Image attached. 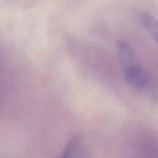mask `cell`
I'll list each match as a JSON object with an SVG mask.
<instances>
[{
	"label": "cell",
	"mask_w": 158,
	"mask_h": 158,
	"mask_svg": "<svg viewBox=\"0 0 158 158\" xmlns=\"http://www.w3.org/2000/svg\"><path fill=\"white\" fill-rule=\"evenodd\" d=\"M118 57L127 83L135 89H147L150 84V75L138 60L131 46L125 40L117 44Z\"/></svg>",
	"instance_id": "cell-1"
},
{
	"label": "cell",
	"mask_w": 158,
	"mask_h": 158,
	"mask_svg": "<svg viewBox=\"0 0 158 158\" xmlns=\"http://www.w3.org/2000/svg\"><path fill=\"white\" fill-rule=\"evenodd\" d=\"M139 20L141 24L158 43V20L147 12L140 14Z\"/></svg>",
	"instance_id": "cell-2"
},
{
	"label": "cell",
	"mask_w": 158,
	"mask_h": 158,
	"mask_svg": "<svg viewBox=\"0 0 158 158\" xmlns=\"http://www.w3.org/2000/svg\"><path fill=\"white\" fill-rule=\"evenodd\" d=\"M56 158H69V152L66 149H64L63 153L59 157H56Z\"/></svg>",
	"instance_id": "cell-3"
}]
</instances>
